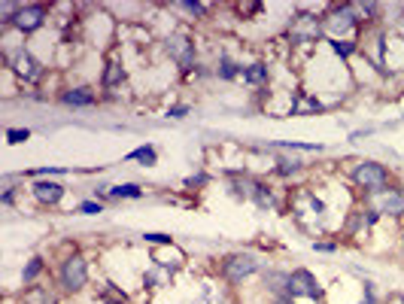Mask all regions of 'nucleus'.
Listing matches in <instances>:
<instances>
[{
    "label": "nucleus",
    "mask_w": 404,
    "mask_h": 304,
    "mask_svg": "<svg viewBox=\"0 0 404 304\" xmlns=\"http://www.w3.org/2000/svg\"><path fill=\"white\" fill-rule=\"evenodd\" d=\"M88 283H91V265H88L86 256L73 246V250L58 262V268H55V289H58L61 296L76 298L86 292Z\"/></svg>",
    "instance_id": "nucleus-1"
},
{
    "label": "nucleus",
    "mask_w": 404,
    "mask_h": 304,
    "mask_svg": "<svg viewBox=\"0 0 404 304\" xmlns=\"http://www.w3.org/2000/svg\"><path fill=\"white\" fill-rule=\"evenodd\" d=\"M286 201H289L292 219H295L301 228H307V232H319V228H323L328 207L314 189H307V186L292 189V192H286Z\"/></svg>",
    "instance_id": "nucleus-2"
},
{
    "label": "nucleus",
    "mask_w": 404,
    "mask_h": 304,
    "mask_svg": "<svg viewBox=\"0 0 404 304\" xmlns=\"http://www.w3.org/2000/svg\"><path fill=\"white\" fill-rule=\"evenodd\" d=\"M264 268H268L264 259L252 250H237V253H228L219 259V277H222V283L231 289L250 283L252 277H262Z\"/></svg>",
    "instance_id": "nucleus-3"
},
{
    "label": "nucleus",
    "mask_w": 404,
    "mask_h": 304,
    "mask_svg": "<svg viewBox=\"0 0 404 304\" xmlns=\"http://www.w3.org/2000/svg\"><path fill=\"white\" fill-rule=\"evenodd\" d=\"M350 183L362 195H377V192L392 186V173L386 164L362 159V161H356V168H350Z\"/></svg>",
    "instance_id": "nucleus-4"
},
{
    "label": "nucleus",
    "mask_w": 404,
    "mask_h": 304,
    "mask_svg": "<svg viewBox=\"0 0 404 304\" xmlns=\"http://www.w3.org/2000/svg\"><path fill=\"white\" fill-rule=\"evenodd\" d=\"M362 27L353 4H332L323 15V31L328 40H353V34Z\"/></svg>",
    "instance_id": "nucleus-5"
},
{
    "label": "nucleus",
    "mask_w": 404,
    "mask_h": 304,
    "mask_svg": "<svg viewBox=\"0 0 404 304\" xmlns=\"http://www.w3.org/2000/svg\"><path fill=\"white\" fill-rule=\"evenodd\" d=\"M286 296L295 301H325V289L310 268H292L289 283H286Z\"/></svg>",
    "instance_id": "nucleus-6"
},
{
    "label": "nucleus",
    "mask_w": 404,
    "mask_h": 304,
    "mask_svg": "<svg viewBox=\"0 0 404 304\" xmlns=\"http://www.w3.org/2000/svg\"><path fill=\"white\" fill-rule=\"evenodd\" d=\"M164 52H168V58L177 64L182 70H195L198 64V46L191 40L189 31H170L164 37Z\"/></svg>",
    "instance_id": "nucleus-7"
},
{
    "label": "nucleus",
    "mask_w": 404,
    "mask_h": 304,
    "mask_svg": "<svg viewBox=\"0 0 404 304\" xmlns=\"http://www.w3.org/2000/svg\"><path fill=\"white\" fill-rule=\"evenodd\" d=\"M6 73H13L22 86H36V82L46 77V64L36 58L31 49H22L15 58L6 61Z\"/></svg>",
    "instance_id": "nucleus-8"
},
{
    "label": "nucleus",
    "mask_w": 404,
    "mask_h": 304,
    "mask_svg": "<svg viewBox=\"0 0 404 304\" xmlns=\"http://www.w3.org/2000/svg\"><path fill=\"white\" fill-rule=\"evenodd\" d=\"M365 207H371L380 219H401L404 216V189L389 186L377 195H365Z\"/></svg>",
    "instance_id": "nucleus-9"
},
{
    "label": "nucleus",
    "mask_w": 404,
    "mask_h": 304,
    "mask_svg": "<svg viewBox=\"0 0 404 304\" xmlns=\"http://www.w3.org/2000/svg\"><path fill=\"white\" fill-rule=\"evenodd\" d=\"M49 6L46 4H22V9H18V15L13 18V27L22 37H36L46 31V25H49Z\"/></svg>",
    "instance_id": "nucleus-10"
},
{
    "label": "nucleus",
    "mask_w": 404,
    "mask_h": 304,
    "mask_svg": "<svg viewBox=\"0 0 404 304\" xmlns=\"http://www.w3.org/2000/svg\"><path fill=\"white\" fill-rule=\"evenodd\" d=\"M286 37H289L292 46H316V40H323V37H325L323 18H316V15H298V18H292Z\"/></svg>",
    "instance_id": "nucleus-11"
},
{
    "label": "nucleus",
    "mask_w": 404,
    "mask_h": 304,
    "mask_svg": "<svg viewBox=\"0 0 404 304\" xmlns=\"http://www.w3.org/2000/svg\"><path fill=\"white\" fill-rule=\"evenodd\" d=\"M377 223H380V216L374 213L371 207L359 204L356 210H350V216L344 219V234L353 237V241H362V237H368L374 228H377Z\"/></svg>",
    "instance_id": "nucleus-12"
},
{
    "label": "nucleus",
    "mask_w": 404,
    "mask_h": 304,
    "mask_svg": "<svg viewBox=\"0 0 404 304\" xmlns=\"http://www.w3.org/2000/svg\"><path fill=\"white\" fill-rule=\"evenodd\" d=\"M31 198H34L36 207L55 210L64 198H67V189H64L58 180H31Z\"/></svg>",
    "instance_id": "nucleus-13"
},
{
    "label": "nucleus",
    "mask_w": 404,
    "mask_h": 304,
    "mask_svg": "<svg viewBox=\"0 0 404 304\" xmlns=\"http://www.w3.org/2000/svg\"><path fill=\"white\" fill-rule=\"evenodd\" d=\"M173 277H177V271H173V268L149 262V265L143 268V274H140V286H143V292L155 296V292H161V289H170Z\"/></svg>",
    "instance_id": "nucleus-14"
},
{
    "label": "nucleus",
    "mask_w": 404,
    "mask_h": 304,
    "mask_svg": "<svg viewBox=\"0 0 404 304\" xmlns=\"http://www.w3.org/2000/svg\"><path fill=\"white\" fill-rule=\"evenodd\" d=\"M58 104L73 107V110L95 107V104H97V91L91 88V86H73V88H64L61 95H58Z\"/></svg>",
    "instance_id": "nucleus-15"
},
{
    "label": "nucleus",
    "mask_w": 404,
    "mask_h": 304,
    "mask_svg": "<svg viewBox=\"0 0 404 304\" xmlns=\"http://www.w3.org/2000/svg\"><path fill=\"white\" fill-rule=\"evenodd\" d=\"M149 262L168 265V268H173V271H182L189 265V253L180 250L177 244H173V246H159V250H149Z\"/></svg>",
    "instance_id": "nucleus-16"
},
{
    "label": "nucleus",
    "mask_w": 404,
    "mask_h": 304,
    "mask_svg": "<svg viewBox=\"0 0 404 304\" xmlns=\"http://www.w3.org/2000/svg\"><path fill=\"white\" fill-rule=\"evenodd\" d=\"M280 195H283V192H277L268 180L259 177V183H255V189H252L250 204L259 207V210H277V207H280Z\"/></svg>",
    "instance_id": "nucleus-17"
},
{
    "label": "nucleus",
    "mask_w": 404,
    "mask_h": 304,
    "mask_svg": "<svg viewBox=\"0 0 404 304\" xmlns=\"http://www.w3.org/2000/svg\"><path fill=\"white\" fill-rule=\"evenodd\" d=\"M286 283H289V268H264L262 271V289L268 292L271 298L286 296Z\"/></svg>",
    "instance_id": "nucleus-18"
},
{
    "label": "nucleus",
    "mask_w": 404,
    "mask_h": 304,
    "mask_svg": "<svg viewBox=\"0 0 404 304\" xmlns=\"http://www.w3.org/2000/svg\"><path fill=\"white\" fill-rule=\"evenodd\" d=\"M128 79V70L125 64L116 58V55H109V61L104 64V73H100V86H104V91H116L122 82Z\"/></svg>",
    "instance_id": "nucleus-19"
},
{
    "label": "nucleus",
    "mask_w": 404,
    "mask_h": 304,
    "mask_svg": "<svg viewBox=\"0 0 404 304\" xmlns=\"http://www.w3.org/2000/svg\"><path fill=\"white\" fill-rule=\"evenodd\" d=\"M22 304H58V289L52 286H43V283H36V286H25L22 296H18Z\"/></svg>",
    "instance_id": "nucleus-20"
},
{
    "label": "nucleus",
    "mask_w": 404,
    "mask_h": 304,
    "mask_svg": "<svg viewBox=\"0 0 404 304\" xmlns=\"http://www.w3.org/2000/svg\"><path fill=\"white\" fill-rule=\"evenodd\" d=\"M225 283L219 280H204L201 283V289L195 292V301L191 304H225Z\"/></svg>",
    "instance_id": "nucleus-21"
},
{
    "label": "nucleus",
    "mask_w": 404,
    "mask_h": 304,
    "mask_svg": "<svg viewBox=\"0 0 404 304\" xmlns=\"http://www.w3.org/2000/svg\"><path fill=\"white\" fill-rule=\"evenodd\" d=\"M243 86L250 88H262L271 82V67L264 61H252V64H243Z\"/></svg>",
    "instance_id": "nucleus-22"
},
{
    "label": "nucleus",
    "mask_w": 404,
    "mask_h": 304,
    "mask_svg": "<svg viewBox=\"0 0 404 304\" xmlns=\"http://www.w3.org/2000/svg\"><path fill=\"white\" fill-rule=\"evenodd\" d=\"M323 110L325 104L316 95H310V91H295V98H292V116H310V113H323Z\"/></svg>",
    "instance_id": "nucleus-23"
},
{
    "label": "nucleus",
    "mask_w": 404,
    "mask_h": 304,
    "mask_svg": "<svg viewBox=\"0 0 404 304\" xmlns=\"http://www.w3.org/2000/svg\"><path fill=\"white\" fill-rule=\"evenodd\" d=\"M46 256L43 253H34L31 259H27L25 265H22V286H36L40 283V277L46 274Z\"/></svg>",
    "instance_id": "nucleus-24"
},
{
    "label": "nucleus",
    "mask_w": 404,
    "mask_h": 304,
    "mask_svg": "<svg viewBox=\"0 0 404 304\" xmlns=\"http://www.w3.org/2000/svg\"><path fill=\"white\" fill-rule=\"evenodd\" d=\"M213 77H216V79H222V82H234V79H241V77H243V64H241V61H234L228 52H222V55H219V61H216Z\"/></svg>",
    "instance_id": "nucleus-25"
},
{
    "label": "nucleus",
    "mask_w": 404,
    "mask_h": 304,
    "mask_svg": "<svg viewBox=\"0 0 404 304\" xmlns=\"http://www.w3.org/2000/svg\"><path fill=\"white\" fill-rule=\"evenodd\" d=\"M274 161H277V173H280V177H298V173H304V168H307V164L301 161L298 155H292V152H274Z\"/></svg>",
    "instance_id": "nucleus-26"
},
{
    "label": "nucleus",
    "mask_w": 404,
    "mask_h": 304,
    "mask_svg": "<svg viewBox=\"0 0 404 304\" xmlns=\"http://www.w3.org/2000/svg\"><path fill=\"white\" fill-rule=\"evenodd\" d=\"M122 161H131V164H140V168H155L159 164V150L152 143H140L137 150H131Z\"/></svg>",
    "instance_id": "nucleus-27"
},
{
    "label": "nucleus",
    "mask_w": 404,
    "mask_h": 304,
    "mask_svg": "<svg viewBox=\"0 0 404 304\" xmlns=\"http://www.w3.org/2000/svg\"><path fill=\"white\" fill-rule=\"evenodd\" d=\"M268 150H274V152H325V146L323 143H301V140H274V143H268Z\"/></svg>",
    "instance_id": "nucleus-28"
},
{
    "label": "nucleus",
    "mask_w": 404,
    "mask_h": 304,
    "mask_svg": "<svg viewBox=\"0 0 404 304\" xmlns=\"http://www.w3.org/2000/svg\"><path fill=\"white\" fill-rule=\"evenodd\" d=\"M109 201H137L143 198V186L140 183H116V186H109Z\"/></svg>",
    "instance_id": "nucleus-29"
},
{
    "label": "nucleus",
    "mask_w": 404,
    "mask_h": 304,
    "mask_svg": "<svg viewBox=\"0 0 404 304\" xmlns=\"http://www.w3.org/2000/svg\"><path fill=\"white\" fill-rule=\"evenodd\" d=\"M328 52H332L337 61H350L359 55V40H328Z\"/></svg>",
    "instance_id": "nucleus-30"
},
{
    "label": "nucleus",
    "mask_w": 404,
    "mask_h": 304,
    "mask_svg": "<svg viewBox=\"0 0 404 304\" xmlns=\"http://www.w3.org/2000/svg\"><path fill=\"white\" fill-rule=\"evenodd\" d=\"M170 9H177V13H186L191 18H204L210 13V6L207 4H198V0H173Z\"/></svg>",
    "instance_id": "nucleus-31"
},
{
    "label": "nucleus",
    "mask_w": 404,
    "mask_h": 304,
    "mask_svg": "<svg viewBox=\"0 0 404 304\" xmlns=\"http://www.w3.org/2000/svg\"><path fill=\"white\" fill-rule=\"evenodd\" d=\"M140 241L149 246V250H159V246H173V244H177L170 234H164V232H143Z\"/></svg>",
    "instance_id": "nucleus-32"
},
{
    "label": "nucleus",
    "mask_w": 404,
    "mask_h": 304,
    "mask_svg": "<svg viewBox=\"0 0 404 304\" xmlns=\"http://www.w3.org/2000/svg\"><path fill=\"white\" fill-rule=\"evenodd\" d=\"M210 180H213V177H210L207 171H195V173H189V177L182 180V186H186L189 192H191V189L201 192V189H207V186H210Z\"/></svg>",
    "instance_id": "nucleus-33"
},
{
    "label": "nucleus",
    "mask_w": 404,
    "mask_h": 304,
    "mask_svg": "<svg viewBox=\"0 0 404 304\" xmlns=\"http://www.w3.org/2000/svg\"><path fill=\"white\" fill-rule=\"evenodd\" d=\"M70 168H34V171H27L25 177H31V180H52V177H67Z\"/></svg>",
    "instance_id": "nucleus-34"
},
{
    "label": "nucleus",
    "mask_w": 404,
    "mask_h": 304,
    "mask_svg": "<svg viewBox=\"0 0 404 304\" xmlns=\"http://www.w3.org/2000/svg\"><path fill=\"white\" fill-rule=\"evenodd\" d=\"M104 201H97V198H91V201H79V204L76 207H73V210H76V213H82V216H100V213H104Z\"/></svg>",
    "instance_id": "nucleus-35"
},
{
    "label": "nucleus",
    "mask_w": 404,
    "mask_h": 304,
    "mask_svg": "<svg viewBox=\"0 0 404 304\" xmlns=\"http://www.w3.org/2000/svg\"><path fill=\"white\" fill-rule=\"evenodd\" d=\"M34 137V131L31 128H6V143L9 146H22V143H27Z\"/></svg>",
    "instance_id": "nucleus-36"
},
{
    "label": "nucleus",
    "mask_w": 404,
    "mask_h": 304,
    "mask_svg": "<svg viewBox=\"0 0 404 304\" xmlns=\"http://www.w3.org/2000/svg\"><path fill=\"white\" fill-rule=\"evenodd\" d=\"M356 304H383V298L377 296V286H374V280H365L362 277V298Z\"/></svg>",
    "instance_id": "nucleus-37"
},
{
    "label": "nucleus",
    "mask_w": 404,
    "mask_h": 304,
    "mask_svg": "<svg viewBox=\"0 0 404 304\" xmlns=\"http://www.w3.org/2000/svg\"><path fill=\"white\" fill-rule=\"evenodd\" d=\"M310 250H314V253H325V256H332V253L341 250V244H337V241H314V244H310Z\"/></svg>",
    "instance_id": "nucleus-38"
},
{
    "label": "nucleus",
    "mask_w": 404,
    "mask_h": 304,
    "mask_svg": "<svg viewBox=\"0 0 404 304\" xmlns=\"http://www.w3.org/2000/svg\"><path fill=\"white\" fill-rule=\"evenodd\" d=\"M191 113V104H173L168 107V119H186Z\"/></svg>",
    "instance_id": "nucleus-39"
},
{
    "label": "nucleus",
    "mask_w": 404,
    "mask_h": 304,
    "mask_svg": "<svg viewBox=\"0 0 404 304\" xmlns=\"http://www.w3.org/2000/svg\"><path fill=\"white\" fill-rule=\"evenodd\" d=\"M383 304H404V292H386Z\"/></svg>",
    "instance_id": "nucleus-40"
},
{
    "label": "nucleus",
    "mask_w": 404,
    "mask_h": 304,
    "mask_svg": "<svg viewBox=\"0 0 404 304\" xmlns=\"http://www.w3.org/2000/svg\"><path fill=\"white\" fill-rule=\"evenodd\" d=\"M271 304H298V301L289 298V296H277V298H271Z\"/></svg>",
    "instance_id": "nucleus-41"
},
{
    "label": "nucleus",
    "mask_w": 404,
    "mask_h": 304,
    "mask_svg": "<svg viewBox=\"0 0 404 304\" xmlns=\"http://www.w3.org/2000/svg\"><path fill=\"white\" fill-rule=\"evenodd\" d=\"M314 304H325V301H314Z\"/></svg>",
    "instance_id": "nucleus-42"
},
{
    "label": "nucleus",
    "mask_w": 404,
    "mask_h": 304,
    "mask_svg": "<svg viewBox=\"0 0 404 304\" xmlns=\"http://www.w3.org/2000/svg\"><path fill=\"white\" fill-rule=\"evenodd\" d=\"M401 27H404V15H401Z\"/></svg>",
    "instance_id": "nucleus-43"
},
{
    "label": "nucleus",
    "mask_w": 404,
    "mask_h": 304,
    "mask_svg": "<svg viewBox=\"0 0 404 304\" xmlns=\"http://www.w3.org/2000/svg\"><path fill=\"white\" fill-rule=\"evenodd\" d=\"M401 244H404V232H401Z\"/></svg>",
    "instance_id": "nucleus-44"
},
{
    "label": "nucleus",
    "mask_w": 404,
    "mask_h": 304,
    "mask_svg": "<svg viewBox=\"0 0 404 304\" xmlns=\"http://www.w3.org/2000/svg\"><path fill=\"white\" fill-rule=\"evenodd\" d=\"M143 304H152V301H143Z\"/></svg>",
    "instance_id": "nucleus-45"
}]
</instances>
